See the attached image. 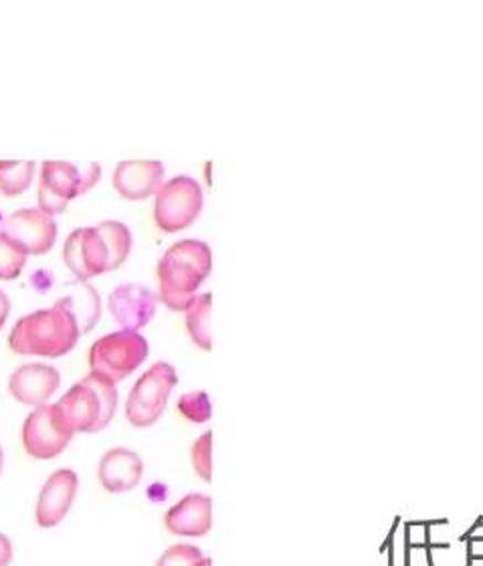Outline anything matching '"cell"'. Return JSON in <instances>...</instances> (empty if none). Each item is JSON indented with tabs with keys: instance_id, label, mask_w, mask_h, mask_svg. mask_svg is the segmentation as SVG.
Returning <instances> with one entry per match:
<instances>
[{
	"instance_id": "6da1fadb",
	"label": "cell",
	"mask_w": 483,
	"mask_h": 566,
	"mask_svg": "<svg viewBox=\"0 0 483 566\" xmlns=\"http://www.w3.org/2000/svg\"><path fill=\"white\" fill-rule=\"evenodd\" d=\"M212 251L204 241L182 239L158 261V300L172 312H185L211 275Z\"/></svg>"
},
{
	"instance_id": "7a4b0ae2",
	"label": "cell",
	"mask_w": 483,
	"mask_h": 566,
	"mask_svg": "<svg viewBox=\"0 0 483 566\" xmlns=\"http://www.w3.org/2000/svg\"><path fill=\"white\" fill-rule=\"evenodd\" d=\"M82 332L65 307L55 304L48 310L27 314L12 326L9 346L12 353L41 358H61L70 354Z\"/></svg>"
},
{
	"instance_id": "3957f363",
	"label": "cell",
	"mask_w": 483,
	"mask_h": 566,
	"mask_svg": "<svg viewBox=\"0 0 483 566\" xmlns=\"http://www.w3.org/2000/svg\"><path fill=\"white\" fill-rule=\"evenodd\" d=\"M55 405L60 407L73 433H97L104 431L116 417L118 389L116 382L106 375L92 370Z\"/></svg>"
},
{
	"instance_id": "277c9868",
	"label": "cell",
	"mask_w": 483,
	"mask_h": 566,
	"mask_svg": "<svg viewBox=\"0 0 483 566\" xmlns=\"http://www.w3.org/2000/svg\"><path fill=\"white\" fill-rule=\"evenodd\" d=\"M102 177V166L95 163L77 166L63 160H45L39 178V209L60 214L73 199L82 197Z\"/></svg>"
},
{
	"instance_id": "5b68a950",
	"label": "cell",
	"mask_w": 483,
	"mask_h": 566,
	"mask_svg": "<svg viewBox=\"0 0 483 566\" xmlns=\"http://www.w3.org/2000/svg\"><path fill=\"white\" fill-rule=\"evenodd\" d=\"M178 385L177 368L170 363H154L144 375H141L130 397L126 401V419L128 423L146 429L158 423V419L165 415L166 405Z\"/></svg>"
},
{
	"instance_id": "8992f818",
	"label": "cell",
	"mask_w": 483,
	"mask_h": 566,
	"mask_svg": "<svg viewBox=\"0 0 483 566\" xmlns=\"http://www.w3.org/2000/svg\"><path fill=\"white\" fill-rule=\"evenodd\" d=\"M204 195L199 180L187 175L166 180L156 192L154 223L165 233H178L199 219Z\"/></svg>"
},
{
	"instance_id": "52a82bcc",
	"label": "cell",
	"mask_w": 483,
	"mask_h": 566,
	"mask_svg": "<svg viewBox=\"0 0 483 566\" xmlns=\"http://www.w3.org/2000/svg\"><path fill=\"white\" fill-rule=\"evenodd\" d=\"M148 354L150 344L140 332H112L90 348V366L94 373H102L109 380L119 382L138 370Z\"/></svg>"
},
{
	"instance_id": "ba28073f",
	"label": "cell",
	"mask_w": 483,
	"mask_h": 566,
	"mask_svg": "<svg viewBox=\"0 0 483 566\" xmlns=\"http://www.w3.org/2000/svg\"><path fill=\"white\" fill-rule=\"evenodd\" d=\"M73 429L57 405H41L23 423V448L33 460H55L73 439Z\"/></svg>"
},
{
	"instance_id": "9c48e42d",
	"label": "cell",
	"mask_w": 483,
	"mask_h": 566,
	"mask_svg": "<svg viewBox=\"0 0 483 566\" xmlns=\"http://www.w3.org/2000/svg\"><path fill=\"white\" fill-rule=\"evenodd\" d=\"M2 233L11 239L24 255H45L57 241V223L55 219L33 209H19L2 221Z\"/></svg>"
},
{
	"instance_id": "30bf717a",
	"label": "cell",
	"mask_w": 483,
	"mask_h": 566,
	"mask_svg": "<svg viewBox=\"0 0 483 566\" xmlns=\"http://www.w3.org/2000/svg\"><path fill=\"white\" fill-rule=\"evenodd\" d=\"M63 261L80 282L109 272V251L97 227H82L70 233L63 245Z\"/></svg>"
},
{
	"instance_id": "8fae6325",
	"label": "cell",
	"mask_w": 483,
	"mask_h": 566,
	"mask_svg": "<svg viewBox=\"0 0 483 566\" xmlns=\"http://www.w3.org/2000/svg\"><path fill=\"white\" fill-rule=\"evenodd\" d=\"M158 306V294L140 283H122L107 297L109 314L122 326V331L138 332L146 328Z\"/></svg>"
},
{
	"instance_id": "7c38bea8",
	"label": "cell",
	"mask_w": 483,
	"mask_h": 566,
	"mask_svg": "<svg viewBox=\"0 0 483 566\" xmlns=\"http://www.w3.org/2000/svg\"><path fill=\"white\" fill-rule=\"evenodd\" d=\"M77 488H80V480L73 470H57L53 475H49L36 500V524L41 528L60 526L70 514L77 495Z\"/></svg>"
},
{
	"instance_id": "4fadbf2b",
	"label": "cell",
	"mask_w": 483,
	"mask_h": 566,
	"mask_svg": "<svg viewBox=\"0 0 483 566\" xmlns=\"http://www.w3.org/2000/svg\"><path fill=\"white\" fill-rule=\"evenodd\" d=\"M61 375L55 366L45 363H31L17 368L9 378V392L12 399L27 407L48 405L49 399L60 390Z\"/></svg>"
},
{
	"instance_id": "5bb4252c",
	"label": "cell",
	"mask_w": 483,
	"mask_h": 566,
	"mask_svg": "<svg viewBox=\"0 0 483 566\" xmlns=\"http://www.w3.org/2000/svg\"><path fill=\"white\" fill-rule=\"evenodd\" d=\"M165 165L160 160H122L114 170V189L126 201H144L165 185Z\"/></svg>"
},
{
	"instance_id": "9a60e30c",
	"label": "cell",
	"mask_w": 483,
	"mask_h": 566,
	"mask_svg": "<svg viewBox=\"0 0 483 566\" xmlns=\"http://www.w3.org/2000/svg\"><path fill=\"white\" fill-rule=\"evenodd\" d=\"M165 528L175 536H207L212 528L211 495L192 492L178 500V504L168 507L165 514Z\"/></svg>"
},
{
	"instance_id": "2e32d148",
	"label": "cell",
	"mask_w": 483,
	"mask_h": 566,
	"mask_svg": "<svg viewBox=\"0 0 483 566\" xmlns=\"http://www.w3.org/2000/svg\"><path fill=\"white\" fill-rule=\"evenodd\" d=\"M144 461L136 451L114 448L106 451L97 465V480L107 494H126L140 484Z\"/></svg>"
},
{
	"instance_id": "e0dca14e",
	"label": "cell",
	"mask_w": 483,
	"mask_h": 566,
	"mask_svg": "<svg viewBox=\"0 0 483 566\" xmlns=\"http://www.w3.org/2000/svg\"><path fill=\"white\" fill-rule=\"evenodd\" d=\"M70 294L57 300L60 306L65 307L77 322V328L82 334L94 331L97 319L102 316V302L94 285L85 282H73L67 285Z\"/></svg>"
},
{
	"instance_id": "ac0fdd59",
	"label": "cell",
	"mask_w": 483,
	"mask_h": 566,
	"mask_svg": "<svg viewBox=\"0 0 483 566\" xmlns=\"http://www.w3.org/2000/svg\"><path fill=\"white\" fill-rule=\"evenodd\" d=\"M187 314V332L190 340L197 344L201 350H212V294H199L189 307L185 310Z\"/></svg>"
},
{
	"instance_id": "d6986e66",
	"label": "cell",
	"mask_w": 483,
	"mask_h": 566,
	"mask_svg": "<svg viewBox=\"0 0 483 566\" xmlns=\"http://www.w3.org/2000/svg\"><path fill=\"white\" fill-rule=\"evenodd\" d=\"M35 177V163L31 160H0V195L14 199L31 187Z\"/></svg>"
},
{
	"instance_id": "ffe728a7",
	"label": "cell",
	"mask_w": 483,
	"mask_h": 566,
	"mask_svg": "<svg viewBox=\"0 0 483 566\" xmlns=\"http://www.w3.org/2000/svg\"><path fill=\"white\" fill-rule=\"evenodd\" d=\"M97 231L106 241L109 251V272L118 270L128 260L132 251L130 229L119 221H102L97 224Z\"/></svg>"
},
{
	"instance_id": "44dd1931",
	"label": "cell",
	"mask_w": 483,
	"mask_h": 566,
	"mask_svg": "<svg viewBox=\"0 0 483 566\" xmlns=\"http://www.w3.org/2000/svg\"><path fill=\"white\" fill-rule=\"evenodd\" d=\"M177 409L178 413L182 415L190 423L202 424L211 421L212 401L209 392H204V390H190V392L180 395Z\"/></svg>"
},
{
	"instance_id": "7402d4cb",
	"label": "cell",
	"mask_w": 483,
	"mask_h": 566,
	"mask_svg": "<svg viewBox=\"0 0 483 566\" xmlns=\"http://www.w3.org/2000/svg\"><path fill=\"white\" fill-rule=\"evenodd\" d=\"M27 255L12 243L9 237L0 231V280H17L24 270Z\"/></svg>"
},
{
	"instance_id": "603a6c76",
	"label": "cell",
	"mask_w": 483,
	"mask_h": 566,
	"mask_svg": "<svg viewBox=\"0 0 483 566\" xmlns=\"http://www.w3.org/2000/svg\"><path fill=\"white\" fill-rule=\"evenodd\" d=\"M190 463L202 482H212V431H204L190 448Z\"/></svg>"
},
{
	"instance_id": "cb8c5ba5",
	"label": "cell",
	"mask_w": 483,
	"mask_h": 566,
	"mask_svg": "<svg viewBox=\"0 0 483 566\" xmlns=\"http://www.w3.org/2000/svg\"><path fill=\"white\" fill-rule=\"evenodd\" d=\"M204 558L207 556L202 555L199 546L180 543L170 546L166 553H162L156 566H201Z\"/></svg>"
},
{
	"instance_id": "d4e9b609",
	"label": "cell",
	"mask_w": 483,
	"mask_h": 566,
	"mask_svg": "<svg viewBox=\"0 0 483 566\" xmlns=\"http://www.w3.org/2000/svg\"><path fill=\"white\" fill-rule=\"evenodd\" d=\"M51 283H53V273L48 272V270H41V272H36L35 275L31 277V285L35 287L39 294L48 292L49 287H51Z\"/></svg>"
},
{
	"instance_id": "484cf974",
	"label": "cell",
	"mask_w": 483,
	"mask_h": 566,
	"mask_svg": "<svg viewBox=\"0 0 483 566\" xmlns=\"http://www.w3.org/2000/svg\"><path fill=\"white\" fill-rule=\"evenodd\" d=\"M12 563V543L7 534L0 532V566H9Z\"/></svg>"
},
{
	"instance_id": "4316f807",
	"label": "cell",
	"mask_w": 483,
	"mask_h": 566,
	"mask_svg": "<svg viewBox=\"0 0 483 566\" xmlns=\"http://www.w3.org/2000/svg\"><path fill=\"white\" fill-rule=\"evenodd\" d=\"M9 314H11V300L0 290V331H2V326L7 324Z\"/></svg>"
},
{
	"instance_id": "83f0119b",
	"label": "cell",
	"mask_w": 483,
	"mask_h": 566,
	"mask_svg": "<svg viewBox=\"0 0 483 566\" xmlns=\"http://www.w3.org/2000/svg\"><path fill=\"white\" fill-rule=\"evenodd\" d=\"M2 468H4V451L0 448V473H2Z\"/></svg>"
},
{
	"instance_id": "f1b7e54d",
	"label": "cell",
	"mask_w": 483,
	"mask_h": 566,
	"mask_svg": "<svg viewBox=\"0 0 483 566\" xmlns=\"http://www.w3.org/2000/svg\"><path fill=\"white\" fill-rule=\"evenodd\" d=\"M201 566H212L211 558H209V556H207V558H204V560H202Z\"/></svg>"
},
{
	"instance_id": "f546056e",
	"label": "cell",
	"mask_w": 483,
	"mask_h": 566,
	"mask_svg": "<svg viewBox=\"0 0 483 566\" xmlns=\"http://www.w3.org/2000/svg\"><path fill=\"white\" fill-rule=\"evenodd\" d=\"M0 221H2V212H0Z\"/></svg>"
}]
</instances>
